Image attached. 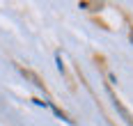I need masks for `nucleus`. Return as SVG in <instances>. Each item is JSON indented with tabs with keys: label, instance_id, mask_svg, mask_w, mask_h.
Returning a JSON list of instances; mask_svg holds the SVG:
<instances>
[{
	"label": "nucleus",
	"instance_id": "1",
	"mask_svg": "<svg viewBox=\"0 0 133 126\" xmlns=\"http://www.w3.org/2000/svg\"><path fill=\"white\" fill-rule=\"evenodd\" d=\"M21 73H23L25 78H30V80L35 83V87H39V89H44V83H41V80H39V78H37V76H35V73H32L30 69H21Z\"/></svg>",
	"mask_w": 133,
	"mask_h": 126
}]
</instances>
